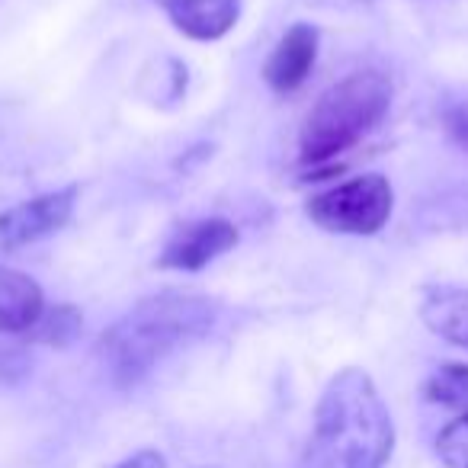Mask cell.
<instances>
[{"instance_id": "11", "label": "cell", "mask_w": 468, "mask_h": 468, "mask_svg": "<svg viewBox=\"0 0 468 468\" xmlns=\"http://www.w3.org/2000/svg\"><path fill=\"white\" fill-rule=\"evenodd\" d=\"M423 398L440 408H452L468 414V366L446 363L423 382Z\"/></svg>"}, {"instance_id": "4", "label": "cell", "mask_w": 468, "mask_h": 468, "mask_svg": "<svg viewBox=\"0 0 468 468\" xmlns=\"http://www.w3.org/2000/svg\"><path fill=\"white\" fill-rule=\"evenodd\" d=\"M395 208V189L382 174H363L312 196L308 218L334 234H376L388 225Z\"/></svg>"}, {"instance_id": "12", "label": "cell", "mask_w": 468, "mask_h": 468, "mask_svg": "<svg viewBox=\"0 0 468 468\" xmlns=\"http://www.w3.org/2000/svg\"><path fill=\"white\" fill-rule=\"evenodd\" d=\"M80 324H84V318H80L78 308L55 305V308H46V314H42L39 324L29 331V337L39 340V344H48V346H65L80 334Z\"/></svg>"}, {"instance_id": "2", "label": "cell", "mask_w": 468, "mask_h": 468, "mask_svg": "<svg viewBox=\"0 0 468 468\" xmlns=\"http://www.w3.org/2000/svg\"><path fill=\"white\" fill-rule=\"evenodd\" d=\"M215 318L218 308L206 295L161 292L142 299L100 337V366L116 388H132L176 350L206 337Z\"/></svg>"}, {"instance_id": "5", "label": "cell", "mask_w": 468, "mask_h": 468, "mask_svg": "<svg viewBox=\"0 0 468 468\" xmlns=\"http://www.w3.org/2000/svg\"><path fill=\"white\" fill-rule=\"evenodd\" d=\"M74 202H78V186H65L36 196V199L16 202L7 212H0V250L10 254V250L29 248L48 234L61 231L71 221Z\"/></svg>"}, {"instance_id": "16", "label": "cell", "mask_w": 468, "mask_h": 468, "mask_svg": "<svg viewBox=\"0 0 468 468\" xmlns=\"http://www.w3.org/2000/svg\"><path fill=\"white\" fill-rule=\"evenodd\" d=\"M20 369H23V363L14 350H0V378L10 376V372H20Z\"/></svg>"}, {"instance_id": "6", "label": "cell", "mask_w": 468, "mask_h": 468, "mask_svg": "<svg viewBox=\"0 0 468 468\" xmlns=\"http://www.w3.org/2000/svg\"><path fill=\"white\" fill-rule=\"evenodd\" d=\"M234 244H238V228L228 218H199L176 228V234L167 241V248H164L157 263L164 270L196 273V270L218 261L221 254H228Z\"/></svg>"}, {"instance_id": "7", "label": "cell", "mask_w": 468, "mask_h": 468, "mask_svg": "<svg viewBox=\"0 0 468 468\" xmlns=\"http://www.w3.org/2000/svg\"><path fill=\"white\" fill-rule=\"evenodd\" d=\"M314 61H318V29L312 23H295L276 42L273 55L263 65V80L276 93H292L308 80Z\"/></svg>"}, {"instance_id": "8", "label": "cell", "mask_w": 468, "mask_h": 468, "mask_svg": "<svg viewBox=\"0 0 468 468\" xmlns=\"http://www.w3.org/2000/svg\"><path fill=\"white\" fill-rule=\"evenodd\" d=\"M170 23L196 42H215L228 36L241 16V0H157Z\"/></svg>"}, {"instance_id": "10", "label": "cell", "mask_w": 468, "mask_h": 468, "mask_svg": "<svg viewBox=\"0 0 468 468\" xmlns=\"http://www.w3.org/2000/svg\"><path fill=\"white\" fill-rule=\"evenodd\" d=\"M420 318L436 337L468 350V289L430 286L420 302Z\"/></svg>"}, {"instance_id": "17", "label": "cell", "mask_w": 468, "mask_h": 468, "mask_svg": "<svg viewBox=\"0 0 468 468\" xmlns=\"http://www.w3.org/2000/svg\"><path fill=\"white\" fill-rule=\"evenodd\" d=\"M206 468H218V465H206Z\"/></svg>"}, {"instance_id": "14", "label": "cell", "mask_w": 468, "mask_h": 468, "mask_svg": "<svg viewBox=\"0 0 468 468\" xmlns=\"http://www.w3.org/2000/svg\"><path fill=\"white\" fill-rule=\"evenodd\" d=\"M442 125H446L449 138L468 154V100L449 106V110L442 112Z\"/></svg>"}, {"instance_id": "1", "label": "cell", "mask_w": 468, "mask_h": 468, "mask_svg": "<svg viewBox=\"0 0 468 468\" xmlns=\"http://www.w3.org/2000/svg\"><path fill=\"white\" fill-rule=\"evenodd\" d=\"M395 452V420L369 372L340 369L321 391L299 468H385Z\"/></svg>"}, {"instance_id": "13", "label": "cell", "mask_w": 468, "mask_h": 468, "mask_svg": "<svg viewBox=\"0 0 468 468\" xmlns=\"http://www.w3.org/2000/svg\"><path fill=\"white\" fill-rule=\"evenodd\" d=\"M436 455L446 468H468V414L455 417L436 436Z\"/></svg>"}, {"instance_id": "9", "label": "cell", "mask_w": 468, "mask_h": 468, "mask_svg": "<svg viewBox=\"0 0 468 468\" xmlns=\"http://www.w3.org/2000/svg\"><path fill=\"white\" fill-rule=\"evenodd\" d=\"M46 314V295L27 273L0 267V334H29Z\"/></svg>"}, {"instance_id": "3", "label": "cell", "mask_w": 468, "mask_h": 468, "mask_svg": "<svg viewBox=\"0 0 468 468\" xmlns=\"http://www.w3.org/2000/svg\"><path fill=\"white\" fill-rule=\"evenodd\" d=\"M391 106V80L378 71H356L327 87L302 125V161L331 164L344 151L356 148L378 129Z\"/></svg>"}, {"instance_id": "15", "label": "cell", "mask_w": 468, "mask_h": 468, "mask_svg": "<svg viewBox=\"0 0 468 468\" xmlns=\"http://www.w3.org/2000/svg\"><path fill=\"white\" fill-rule=\"evenodd\" d=\"M116 468H167V462H164V455L157 449H138L129 459L119 462Z\"/></svg>"}]
</instances>
